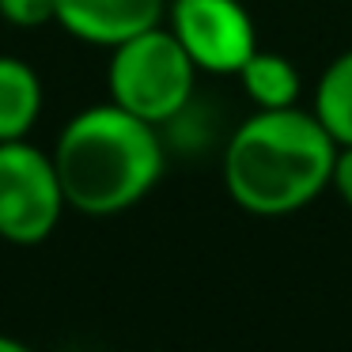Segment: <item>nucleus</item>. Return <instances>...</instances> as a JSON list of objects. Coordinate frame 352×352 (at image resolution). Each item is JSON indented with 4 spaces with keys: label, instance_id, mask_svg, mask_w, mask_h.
I'll list each match as a JSON object with an SVG mask.
<instances>
[{
    "label": "nucleus",
    "instance_id": "f257e3e1",
    "mask_svg": "<svg viewBox=\"0 0 352 352\" xmlns=\"http://www.w3.org/2000/svg\"><path fill=\"white\" fill-rule=\"evenodd\" d=\"M337 140L314 110L280 107L246 118L223 152V186L254 216H284L311 205L333 182Z\"/></svg>",
    "mask_w": 352,
    "mask_h": 352
},
{
    "label": "nucleus",
    "instance_id": "1a4fd4ad",
    "mask_svg": "<svg viewBox=\"0 0 352 352\" xmlns=\"http://www.w3.org/2000/svg\"><path fill=\"white\" fill-rule=\"evenodd\" d=\"M314 118L326 125L337 148L352 144V50L326 65L314 91Z\"/></svg>",
    "mask_w": 352,
    "mask_h": 352
},
{
    "label": "nucleus",
    "instance_id": "f8f14e48",
    "mask_svg": "<svg viewBox=\"0 0 352 352\" xmlns=\"http://www.w3.org/2000/svg\"><path fill=\"white\" fill-rule=\"evenodd\" d=\"M0 352H34V349L23 341H16V337H8V333H0Z\"/></svg>",
    "mask_w": 352,
    "mask_h": 352
},
{
    "label": "nucleus",
    "instance_id": "9b49d317",
    "mask_svg": "<svg viewBox=\"0 0 352 352\" xmlns=\"http://www.w3.org/2000/svg\"><path fill=\"white\" fill-rule=\"evenodd\" d=\"M333 186L337 193H341V201L352 208V144L337 148V163H333Z\"/></svg>",
    "mask_w": 352,
    "mask_h": 352
},
{
    "label": "nucleus",
    "instance_id": "f03ea898",
    "mask_svg": "<svg viewBox=\"0 0 352 352\" xmlns=\"http://www.w3.org/2000/svg\"><path fill=\"white\" fill-rule=\"evenodd\" d=\"M50 155L69 208L84 216L125 212L144 201L163 175L155 125L118 102H99L69 118Z\"/></svg>",
    "mask_w": 352,
    "mask_h": 352
},
{
    "label": "nucleus",
    "instance_id": "20e7f679",
    "mask_svg": "<svg viewBox=\"0 0 352 352\" xmlns=\"http://www.w3.org/2000/svg\"><path fill=\"white\" fill-rule=\"evenodd\" d=\"M69 208L54 155L31 140H0V239L16 246L46 243Z\"/></svg>",
    "mask_w": 352,
    "mask_h": 352
},
{
    "label": "nucleus",
    "instance_id": "423d86ee",
    "mask_svg": "<svg viewBox=\"0 0 352 352\" xmlns=\"http://www.w3.org/2000/svg\"><path fill=\"white\" fill-rule=\"evenodd\" d=\"M167 16V0H57L54 23L76 42L114 50L152 31Z\"/></svg>",
    "mask_w": 352,
    "mask_h": 352
},
{
    "label": "nucleus",
    "instance_id": "39448f33",
    "mask_svg": "<svg viewBox=\"0 0 352 352\" xmlns=\"http://www.w3.org/2000/svg\"><path fill=\"white\" fill-rule=\"evenodd\" d=\"M167 19L170 34L182 42L197 72L228 76L258 50L254 19L239 0H170Z\"/></svg>",
    "mask_w": 352,
    "mask_h": 352
},
{
    "label": "nucleus",
    "instance_id": "9d476101",
    "mask_svg": "<svg viewBox=\"0 0 352 352\" xmlns=\"http://www.w3.org/2000/svg\"><path fill=\"white\" fill-rule=\"evenodd\" d=\"M57 0H0V19L19 31H34V27L54 23Z\"/></svg>",
    "mask_w": 352,
    "mask_h": 352
},
{
    "label": "nucleus",
    "instance_id": "0eeeda50",
    "mask_svg": "<svg viewBox=\"0 0 352 352\" xmlns=\"http://www.w3.org/2000/svg\"><path fill=\"white\" fill-rule=\"evenodd\" d=\"M42 114V80L31 61L0 54V140H23Z\"/></svg>",
    "mask_w": 352,
    "mask_h": 352
},
{
    "label": "nucleus",
    "instance_id": "7ed1b4c3",
    "mask_svg": "<svg viewBox=\"0 0 352 352\" xmlns=\"http://www.w3.org/2000/svg\"><path fill=\"white\" fill-rule=\"evenodd\" d=\"M193 80H197V65L190 61L182 42L170 34V27H152L110 50V102L152 125H163L182 114L193 95Z\"/></svg>",
    "mask_w": 352,
    "mask_h": 352
},
{
    "label": "nucleus",
    "instance_id": "6e6552de",
    "mask_svg": "<svg viewBox=\"0 0 352 352\" xmlns=\"http://www.w3.org/2000/svg\"><path fill=\"white\" fill-rule=\"evenodd\" d=\"M235 76L243 80V91L250 95V102L258 110L296 107L299 87H303L299 84V69L288 61V57L273 54V50H254Z\"/></svg>",
    "mask_w": 352,
    "mask_h": 352
}]
</instances>
